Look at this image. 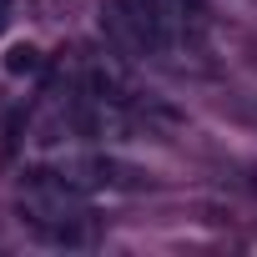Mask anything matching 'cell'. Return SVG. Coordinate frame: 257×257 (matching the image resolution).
Returning <instances> with one entry per match:
<instances>
[{"label":"cell","mask_w":257,"mask_h":257,"mask_svg":"<svg viewBox=\"0 0 257 257\" xmlns=\"http://www.w3.org/2000/svg\"><path fill=\"white\" fill-rule=\"evenodd\" d=\"M16 212L51 247H91V237H96V217H91L86 192H76L71 182H61L51 167H41V172H31L21 182Z\"/></svg>","instance_id":"cell-1"},{"label":"cell","mask_w":257,"mask_h":257,"mask_svg":"<svg viewBox=\"0 0 257 257\" xmlns=\"http://www.w3.org/2000/svg\"><path fill=\"white\" fill-rule=\"evenodd\" d=\"M132 11L147 21L162 61H172L202 41V0H132Z\"/></svg>","instance_id":"cell-2"},{"label":"cell","mask_w":257,"mask_h":257,"mask_svg":"<svg viewBox=\"0 0 257 257\" xmlns=\"http://www.w3.org/2000/svg\"><path fill=\"white\" fill-rule=\"evenodd\" d=\"M36 66H41V51H36V46H16V51L6 56V71H11V76H31Z\"/></svg>","instance_id":"cell-3"},{"label":"cell","mask_w":257,"mask_h":257,"mask_svg":"<svg viewBox=\"0 0 257 257\" xmlns=\"http://www.w3.org/2000/svg\"><path fill=\"white\" fill-rule=\"evenodd\" d=\"M11 16H16V0H0V36H6V26H11Z\"/></svg>","instance_id":"cell-4"}]
</instances>
